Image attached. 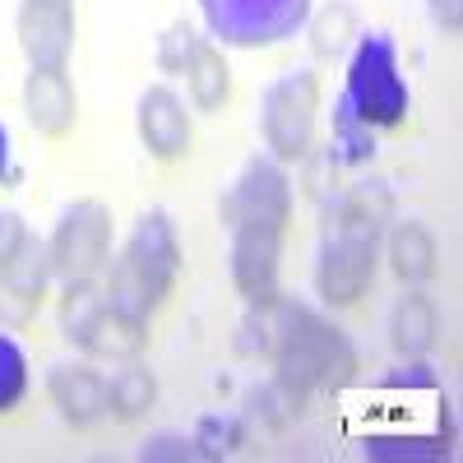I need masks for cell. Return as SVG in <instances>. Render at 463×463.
<instances>
[{
	"label": "cell",
	"mask_w": 463,
	"mask_h": 463,
	"mask_svg": "<svg viewBox=\"0 0 463 463\" xmlns=\"http://www.w3.org/2000/svg\"><path fill=\"white\" fill-rule=\"evenodd\" d=\"M195 98L200 107H218L227 98V65L209 47H195Z\"/></svg>",
	"instance_id": "obj_13"
},
{
	"label": "cell",
	"mask_w": 463,
	"mask_h": 463,
	"mask_svg": "<svg viewBox=\"0 0 463 463\" xmlns=\"http://www.w3.org/2000/svg\"><path fill=\"white\" fill-rule=\"evenodd\" d=\"M237 222V283L246 297H269L279 274V237L288 218V181L274 163H250L241 185L222 204Z\"/></svg>",
	"instance_id": "obj_2"
},
{
	"label": "cell",
	"mask_w": 463,
	"mask_h": 463,
	"mask_svg": "<svg viewBox=\"0 0 463 463\" xmlns=\"http://www.w3.org/2000/svg\"><path fill=\"white\" fill-rule=\"evenodd\" d=\"M139 135L144 144L158 153V158H181L185 144H190V126H185V111L176 102V93L167 89H148L139 102Z\"/></svg>",
	"instance_id": "obj_9"
},
{
	"label": "cell",
	"mask_w": 463,
	"mask_h": 463,
	"mask_svg": "<svg viewBox=\"0 0 463 463\" xmlns=\"http://www.w3.org/2000/svg\"><path fill=\"white\" fill-rule=\"evenodd\" d=\"M343 436L371 458H427L449 449V399L421 366L357 380L338 394Z\"/></svg>",
	"instance_id": "obj_1"
},
{
	"label": "cell",
	"mask_w": 463,
	"mask_h": 463,
	"mask_svg": "<svg viewBox=\"0 0 463 463\" xmlns=\"http://www.w3.org/2000/svg\"><path fill=\"white\" fill-rule=\"evenodd\" d=\"M394 260H399V274H403V279H427V274H431V246H427V237H421L417 227L399 232Z\"/></svg>",
	"instance_id": "obj_15"
},
{
	"label": "cell",
	"mask_w": 463,
	"mask_h": 463,
	"mask_svg": "<svg viewBox=\"0 0 463 463\" xmlns=\"http://www.w3.org/2000/svg\"><path fill=\"white\" fill-rule=\"evenodd\" d=\"M28 394V357L14 338L0 334V412H14Z\"/></svg>",
	"instance_id": "obj_12"
},
{
	"label": "cell",
	"mask_w": 463,
	"mask_h": 463,
	"mask_svg": "<svg viewBox=\"0 0 463 463\" xmlns=\"http://www.w3.org/2000/svg\"><path fill=\"white\" fill-rule=\"evenodd\" d=\"M311 107H316V74L311 70H292L288 80L269 93L264 135L279 148V158L306 153V139H311Z\"/></svg>",
	"instance_id": "obj_7"
},
{
	"label": "cell",
	"mask_w": 463,
	"mask_h": 463,
	"mask_svg": "<svg viewBox=\"0 0 463 463\" xmlns=\"http://www.w3.org/2000/svg\"><path fill=\"white\" fill-rule=\"evenodd\" d=\"M28 116L37 130L47 135H65L70 121H74V98L61 80V70H33L28 80Z\"/></svg>",
	"instance_id": "obj_10"
},
{
	"label": "cell",
	"mask_w": 463,
	"mask_h": 463,
	"mask_svg": "<svg viewBox=\"0 0 463 463\" xmlns=\"http://www.w3.org/2000/svg\"><path fill=\"white\" fill-rule=\"evenodd\" d=\"M148 399H153V380L139 366L121 371V375L111 380V390H107V403H116L121 412H139V408H148Z\"/></svg>",
	"instance_id": "obj_14"
},
{
	"label": "cell",
	"mask_w": 463,
	"mask_h": 463,
	"mask_svg": "<svg viewBox=\"0 0 463 463\" xmlns=\"http://www.w3.org/2000/svg\"><path fill=\"white\" fill-rule=\"evenodd\" d=\"M200 10H204L213 37H222V43L274 47L306 24L311 0H200Z\"/></svg>",
	"instance_id": "obj_5"
},
{
	"label": "cell",
	"mask_w": 463,
	"mask_h": 463,
	"mask_svg": "<svg viewBox=\"0 0 463 463\" xmlns=\"http://www.w3.org/2000/svg\"><path fill=\"white\" fill-rule=\"evenodd\" d=\"M52 390H56V399H61V408H65L70 417H89V412H98V408L107 403L102 380H98L93 371H84V366L61 371V375L52 380Z\"/></svg>",
	"instance_id": "obj_11"
},
{
	"label": "cell",
	"mask_w": 463,
	"mask_h": 463,
	"mask_svg": "<svg viewBox=\"0 0 463 463\" xmlns=\"http://www.w3.org/2000/svg\"><path fill=\"white\" fill-rule=\"evenodd\" d=\"M5 167H10V135L0 126V176H5Z\"/></svg>",
	"instance_id": "obj_16"
},
{
	"label": "cell",
	"mask_w": 463,
	"mask_h": 463,
	"mask_svg": "<svg viewBox=\"0 0 463 463\" xmlns=\"http://www.w3.org/2000/svg\"><path fill=\"white\" fill-rule=\"evenodd\" d=\"M176 274V241H172V227L163 213H153L139 222L135 241L121 260V269L111 274V316L130 325V329H144V316L148 306L167 292Z\"/></svg>",
	"instance_id": "obj_3"
},
{
	"label": "cell",
	"mask_w": 463,
	"mask_h": 463,
	"mask_svg": "<svg viewBox=\"0 0 463 463\" xmlns=\"http://www.w3.org/2000/svg\"><path fill=\"white\" fill-rule=\"evenodd\" d=\"M102 246H107V218H102V209L98 204H80L61 222L52 255H56V269L65 279H89L98 269V260H102Z\"/></svg>",
	"instance_id": "obj_8"
},
{
	"label": "cell",
	"mask_w": 463,
	"mask_h": 463,
	"mask_svg": "<svg viewBox=\"0 0 463 463\" xmlns=\"http://www.w3.org/2000/svg\"><path fill=\"white\" fill-rule=\"evenodd\" d=\"M338 116H353L366 130L399 126L408 116V84L399 80V56L384 33L362 37L353 65H347V93L338 102Z\"/></svg>",
	"instance_id": "obj_4"
},
{
	"label": "cell",
	"mask_w": 463,
	"mask_h": 463,
	"mask_svg": "<svg viewBox=\"0 0 463 463\" xmlns=\"http://www.w3.org/2000/svg\"><path fill=\"white\" fill-rule=\"evenodd\" d=\"M371 255H375V222L347 218L325 250V269H320L325 297L329 301H353L371 283Z\"/></svg>",
	"instance_id": "obj_6"
}]
</instances>
